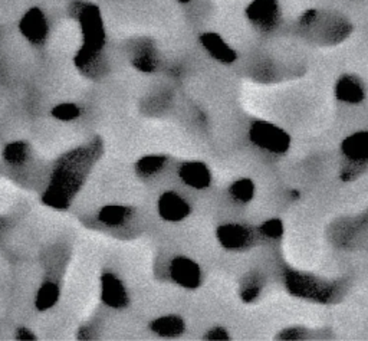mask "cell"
I'll use <instances>...</instances> for the list:
<instances>
[{"instance_id":"obj_1","label":"cell","mask_w":368,"mask_h":341,"mask_svg":"<svg viewBox=\"0 0 368 341\" xmlns=\"http://www.w3.org/2000/svg\"><path fill=\"white\" fill-rule=\"evenodd\" d=\"M284 281L291 295L318 304L334 303L341 292L338 283L302 271L287 269L284 273Z\"/></svg>"},{"instance_id":"obj_2","label":"cell","mask_w":368,"mask_h":341,"mask_svg":"<svg viewBox=\"0 0 368 341\" xmlns=\"http://www.w3.org/2000/svg\"><path fill=\"white\" fill-rule=\"evenodd\" d=\"M368 170V132H357L341 144V172L344 182H353Z\"/></svg>"},{"instance_id":"obj_3","label":"cell","mask_w":368,"mask_h":341,"mask_svg":"<svg viewBox=\"0 0 368 341\" xmlns=\"http://www.w3.org/2000/svg\"><path fill=\"white\" fill-rule=\"evenodd\" d=\"M249 138L259 150L282 156L291 147V136L280 127L268 121H253L249 129Z\"/></svg>"},{"instance_id":"obj_4","label":"cell","mask_w":368,"mask_h":341,"mask_svg":"<svg viewBox=\"0 0 368 341\" xmlns=\"http://www.w3.org/2000/svg\"><path fill=\"white\" fill-rule=\"evenodd\" d=\"M304 29H314L317 33V39L321 44L334 45L338 44V42H342L344 39H347V36L353 31V26L349 20L341 15H321V12L318 10L315 19Z\"/></svg>"},{"instance_id":"obj_5","label":"cell","mask_w":368,"mask_h":341,"mask_svg":"<svg viewBox=\"0 0 368 341\" xmlns=\"http://www.w3.org/2000/svg\"><path fill=\"white\" fill-rule=\"evenodd\" d=\"M250 25L261 33H271L282 22V9L279 0H253L246 8Z\"/></svg>"},{"instance_id":"obj_6","label":"cell","mask_w":368,"mask_h":341,"mask_svg":"<svg viewBox=\"0 0 368 341\" xmlns=\"http://www.w3.org/2000/svg\"><path fill=\"white\" fill-rule=\"evenodd\" d=\"M216 235L221 245L229 251L248 249L257 242L259 237H262L259 228L256 229L241 223H225L218 228Z\"/></svg>"},{"instance_id":"obj_7","label":"cell","mask_w":368,"mask_h":341,"mask_svg":"<svg viewBox=\"0 0 368 341\" xmlns=\"http://www.w3.org/2000/svg\"><path fill=\"white\" fill-rule=\"evenodd\" d=\"M19 31L32 45H42L45 42L49 26L48 19L39 8L29 9L19 22Z\"/></svg>"},{"instance_id":"obj_8","label":"cell","mask_w":368,"mask_h":341,"mask_svg":"<svg viewBox=\"0 0 368 341\" xmlns=\"http://www.w3.org/2000/svg\"><path fill=\"white\" fill-rule=\"evenodd\" d=\"M170 276L176 284L187 290H196L202 284L200 267L186 257H177L171 261Z\"/></svg>"},{"instance_id":"obj_9","label":"cell","mask_w":368,"mask_h":341,"mask_svg":"<svg viewBox=\"0 0 368 341\" xmlns=\"http://www.w3.org/2000/svg\"><path fill=\"white\" fill-rule=\"evenodd\" d=\"M364 81L354 74H344L335 82V98L344 104H360L365 100Z\"/></svg>"},{"instance_id":"obj_10","label":"cell","mask_w":368,"mask_h":341,"mask_svg":"<svg viewBox=\"0 0 368 341\" xmlns=\"http://www.w3.org/2000/svg\"><path fill=\"white\" fill-rule=\"evenodd\" d=\"M159 215L166 222H180L190 215V205L176 191H166L157 203Z\"/></svg>"},{"instance_id":"obj_11","label":"cell","mask_w":368,"mask_h":341,"mask_svg":"<svg viewBox=\"0 0 368 341\" xmlns=\"http://www.w3.org/2000/svg\"><path fill=\"white\" fill-rule=\"evenodd\" d=\"M200 44L205 48V51L214 59L221 63H233L237 59V54L234 49L227 44V42L218 33L214 32H206L200 36Z\"/></svg>"},{"instance_id":"obj_12","label":"cell","mask_w":368,"mask_h":341,"mask_svg":"<svg viewBox=\"0 0 368 341\" xmlns=\"http://www.w3.org/2000/svg\"><path fill=\"white\" fill-rule=\"evenodd\" d=\"M101 298L111 308H122L128 303L127 291L118 276L114 273H104L101 278Z\"/></svg>"},{"instance_id":"obj_13","label":"cell","mask_w":368,"mask_h":341,"mask_svg":"<svg viewBox=\"0 0 368 341\" xmlns=\"http://www.w3.org/2000/svg\"><path fill=\"white\" fill-rule=\"evenodd\" d=\"M179 177L182 182L193 189L203 190L211 183L209 167L202 161H187L179 167Z\"/></svg>"},{"instance_id":"obj_14","label":"cell","mask_w":368,"mask_h":341,"mask_svg":"<svg viewBox=\"0 0 368 341\" xmlns=\"http://www.w3.org/2000/svg\"><path fill=\"white\" fill-rule=\"evenodd\" d=\"M153 333L161 337H177L184 331V322L179 315H164L150 324Z\"/></svg>"},{"instance_id":"obj_15","label":"cell","mask_w":368,"mask_h":341,"mask_svg":"<svg viewBox=\"0 0 368 341\" xmlns=\"http://www.w3.org/2000/svg\"><path fill=\"white\" fill-rule=\"evenodd\" d=\"M131 213L133 210L125 206H120V205L105 206L98 212V221L106 226L115 228L128 222Z\"/></svg>"},{"instance_id":"obj_16","label":"cell","mask_w":368,"mask_h":341,"mask_svg":"<svg viewBox=\"0 0 368 341\" xmlns=\"http://www.w3.org/2000/svg\"><path fill=\"white\" fill-rule=\"evenodd\" d=\"M229 195L233 202L239 205H246L255 196V183L246 177L236 180L229 187Z\"/></svg>"},{"instance_id":"obj_17","label":"cell","mask_w":368,"mask_h":341,"mask_svg":"<svg viewBox=\"0 0 368 341\" xmlns=\"http://www.w3.org/2000/svg\"><path fill=\"white\" fill-rule=\"evenodd\" d=\"M58 300H59V287L55 283L48 281L45 284H42V287L39 288L35 303L38 310L45 311L52 308L58 303Z\"/></svg>"},{"instance_id":"obj_18","label":"cell","mask_w":368,"mask_h":341,"mask_svg":"<svg viewBox=\"0 0 368 341\" xmlns=\"http://www.w3.org/2000/svg\"><path fill=\"white\" fill-rule=\"evenodd\" d=\"M264 288V280L257 273L252 272L243 280L242 288H241V298L245 303H252L256 298L261 295Z\"/></svg>"},{"instance_id":"obj_19","label":"cell","mask_w":368,"mask_h":341,"mask_svg":"<svg viewBox=\"0 0 368 341\" xmlns=\"http://www.w3.org/2000/svg\"><path fill=\"white\" fill-rule=\"evenodd\" d=\"M166 164V157L164 156H156V154H150L138 160L136 170L137 173L143 177H151L157 175L160 170Z\"/></svg>"},{"instance_id":"obj_20","label":"cell","mask_w":368,"mask_h":341,"mask_svg":"<svg viewBox=\"0 0 368 341\" xmlns=\"http://www.w3.org/2000/svg\"><path fill=\"white\" fill-rule=\"evenodd\" d=\"M26 156H28V145L22 141L10 143L9 145H6L3 153L5 160L12 166L22 164L26 160Z\"/></svg>"},{"instance_id":"obj_21","label":"cell","mask_w":368,"mask_h":341,"mask_svg":"<svg viewBox=\"0 0 368 341\" xmlns=\"http://www.w3.org/2000/svg\"><path fill=\"white\" fill-rule=\"evenodd\" d=\"M51 114L56 120H61V121H72L81 116V110H79V106L75 104L65 102V104L56 105L55 109L51 111Z\"/></svg>"},{"instance_id":"obj_22","label":"cell","mask_w":368,"mask_h":341,"mask_svg":"<svg viewBox=\"0 0 368 341\" xmlns=\"http://www.w3.org/2000/svg\"><path fill=\"white\" fill-rule=\"evenodd\" d=\"M134 65L137 70L144 71V72H151L156 65H157V61L154 58V54L151 49H141L137 56L134 58Z\"/></svg>"},{"instance_id":"obj_23","label":"cell","mask_w":368,"mask_h":341,"mask_svg":"<svg viewBox=\"0 0 368 341\" xmlns=\"http://www.w3.org/2000/svg\"><path fill=\"white\" fill-rule=\"evenodd\" d=\"M259 232L264 238L279 239L284 235V223L279 219H269L259 226Z\"/></svg>"},{"instance_id":"obj_24","label":"cell","mask_w":368,"mask_h":341,"mask_svg":"<svg viewBox=\"0 0 368 341\" xmlns=\"http://www.w3.org/2000/svg\"><path fill=\"white\" fill-rule=\"evenodd\" d=\"M308 337V330L304 327H289L278 334V340H304Z\"/></svg>"},{"instance_id":"obj_25","label":"cell","mask_w":368,"mask_h":341,"mask_svg":"<svg viewBox=\"0 0 368 341\" xmlns=\"http://www.w3.org/2000/svg\"><path fill=\"white\" fill-rule=\"evenodd\" d=\"M206 340H227L229 333L223 327H213L206 333Z\"/></svg>"},{"instance_id":"obj_26","label":"cell","mask_w":368,"mask_h":341,"mask_svg":"<svg viewBox=\"0 0 368 341\" xmlns=\"http://www.w3.org/2000/svg\"><path fill=\"white\" fill-rule=\"evenodd\" d=\"M17 338H20V340H32V338H35L33 337V334L28 330V328H20L19 331H17Z\"/></svg>"},{"instance_id":"obj_27","label":"cell","mask_w":368,"mask_h":341,"mask_svg":"<svg viewBox=\"0 0 368 341\" xmlns=\"http://www.w3.org/2000/svg\"><path fill=\"white\" fill-rule=\"evenodd\" d=\"M177 2H179V3H183V5H186V3L191 2V0H177Z\"/></svg>"}]
</instances>
